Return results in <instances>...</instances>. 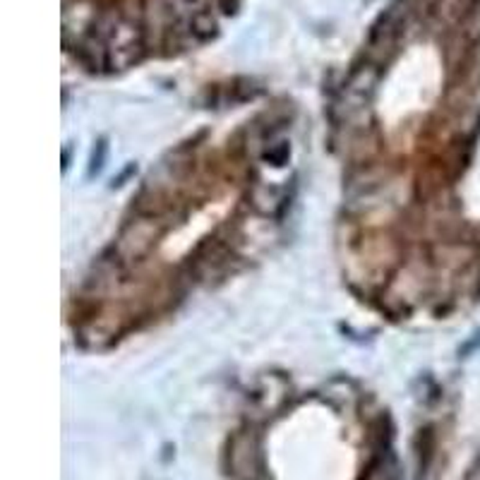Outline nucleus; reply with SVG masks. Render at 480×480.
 <instances>
[{
	"mask_svg": "<svg viewBox=\"0 0 480 480\" xmlns=\"http://www.w3.org/2000/svg\"><path fill=\"white\" fill-rule=\"evenodd\" d=\"M154 235H156V228H154V226H149L146 221L130 224L125 228V233H123V238H121L118 252H121L123 257H128V259L144 255V252L149 250Z\"/></svg>",
	"mask_w": 480,
	"mask_h": 480,
	"instance_id": "obj_1",
	"label": "nucleus"
}]
</instances>
